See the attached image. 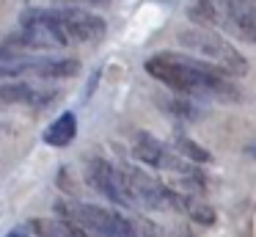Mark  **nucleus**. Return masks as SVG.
<instances>
[{"label": "nucleus", "mask_w": 256, "mask_h": 237, "mask_svg": "<svg viewBox=\"0 0 256 237\" xmlns=\"http://www.w3.org/2000/svg\"><path fill=\"white\" fill-rule=\"evenodd\" d=\"M6 237H28L25 231H12V234H6Z\"/></svg>", "instance_id": "nucleus-14"}, {"label": "nucleus", "mask_w": 256, "mask_h": 237, "mask_svg": "<svg viewBox=\"0 0 256 237\" xmlns=\"http://www.w3.org/2000/svg\"><path fill=\"white\" fill-rule=\"evenodd\" d=\"M86 3H105V0H86Z\"/></svg>", "instance_id": "nucleus-16"}, {"label": "nucleus", "mask_w": 256, "mask_h": 237, "mask_svg": "<svg viewBox=\"0 0 256 237\" xmlns=\"http://www.w3.org/2000/svg\"><path fill=\"white\" fill-rule=\"evenodd\" d=\"M179 237H190V234H188V231H184V229H182V231H179Z\"/></svg>", "instance_id": "nucleus-15"}, {"label": "nucleus", "mask_w": 256, "mask_h": 237, "mask_svg": "<svg viewBox=\"0 0 256 237\" xmlns=\"http://www.w3.org/2000/svg\"><path fill=\"white\" fill-rule=\"evenodd\" d=\"M122 176H124V182H127L130 198H132L135 207H149V209L168 207L171 187L160 185L157 179H152L149 174H144V171H138V168H124Z\"/></svg>", "instance_id": "nucleus-8"}, {"label": "nucleus", "mask_w": 256, "mask_h": 237, "mask_svg": "<svg viewBox=\"0 0 256 237\" xmlns=\"http://www.w3.org/2000/svg\"><path fill=\"white\" fill-rule=\"evenodd\" d=\"M0 102L12 105H47L52 102V91H42L28 83H3L0 86Z\"/></svg>", "instance_id": "nucleus-9"}, {"label": "nucleus", "mask_w": 256, "mask_h": 237, "mask_svg": "<svg viewBox=\"0 0 256 237\" xmlns=\"http://www.w3.org/2000/svg\"><path fill=\"white\" fill-rule=\"evenodd\" d=\"M86 182L94 187L100 196H105L108 201L118 204V207H135L130 198L127 182H124L122 171L116 165H110L102 157H88L86 160Z\"/></svg>", "instance_id": "nucleus-5"}, {"label": "nucleus", "mask_w": 256, "mask_h": 237, "mask_svg": "<svg viewBox=\"0 0 256 237\" xmlns=\"http://www.w3.org/2000/svg\"><path fill=\"white\" fill-rule=\"evenodd\" d=\"M105 36V20L80 9H28L22 33L0 47V58L20 61L28 50H61L69 44H91Z\"/></svg>", "instance_id": "nucleus-1"}, {"label": "nucleus", "mask_w": 256, "mask_h": 237, "mask_svg": "<svg viewBox=\"0 0 256 237\" xmlns=\"http://www.w3.org/2000/svg\"><path fill=\"white\" fill-rule=\"evenodd\" d=\"M162 105H166V108H171V113L184 116V119H193V116H196V108L190 102H184V99H182V102H179V99H171V102H162Z\"/></svg>", "instance_id": "nucleus-13"}, {"label": "nucleus", "mask_w": 256, "mask_h": 237, "mask_svg": "<svg viewBox=\"0 0 256 237\" xmlns=\"http://www.w3.org/2000/svg\"><path fill=\"white\" fill-rule=\"evenodd\" d=\"M146 72L154 80L166 83L168 88L188 97H210L220 102H237L240 91L228 75L220 69L193 58V55H179V53H157L146 61Z\"/></svg>", "instance_id": "nucleus-2"}, {"label": "nucleus", "mask_w": 256, "mask_h": 237, "mask_svg": "<svg viewBox=\"0 0 256 237\" xmlns=\"http://www.w3.org/2000/svg\"><path fill=\"white\" fill-rule=\"evenodd\" d=\"M176 149L182 154H188L190 160H196V163H206V160H210V152L201 149V146H196L190 138H176Z\"/></svg>", "instance_id": "nucleus-12"}, {"label": "nucleus", "mask_w": 256, "mask_h": 237, "mask_svg": "<svg viewBox=\"0 0 256 237\" xmlns=\"http://www.w3.org/2000/svg\"><path fill=\"white\" fill-rule=\"evenodd\" d=\"M58 212H61L64 220H72L80 229L91 231L96 237H138V226L127 215L116 212V209L80 204V201H69V204L61 201L58 204Z\"/></svg>", "instance_id": "nucleus-4"}, {"label": "nucleus", "mask_w": 256, "mask_h": 237, "mask_svg": "<svg viewBox=\"0 0 256 237\" xmlns=\"http://www.w3.org/2000/svg\"><path fill=\"white\" fill-rule=\"evenodd\" d=\"M168 207H179V209H184V212H188L190 218L196 220V223H201V226H212V223H215V212H212L210 204L198 201V198H190V196H184V193L171 190Z\"/></svg>", "instance_id": "nucleus-11"}, {"label": "nucleus", "mask_w": 256, "mask_h": 237, "mask_svg": "<svg viewBox=\"0 0 256 237\" xmlns=\"http://www.w3.org/2000/svg\"><path fill=\"white\" fill-rule=\"evenodd\" d=\"M74 135H78V119H74V113H61L44 130V143L61 149V146H69L74 141Z\"/></svg>", "instance_id": "nucleus-10"}, {"label": "nucleus", "mask_w": 256, "mask_h": 237, "mask_svg": "<svg viewBox=\"0 0 256 237\" xmlns=\"http://www.w3.org/2000/svg\"><path fill=\"white\" fill-rule=\"evenodd\" d=\"M218 25L228 28L237 39L256 44V0H212Z\"/></svg>", "instance_id": "nucleus-7"}, {"label": "nucleus", "mask_w": 256, "mask_h": 237, "mask_svg": "<svg viewBox=\"0 0 256 237\" xmlns=\"http://www.w3.org/2000/svg\"><path fill=\"white\" fill-rule=\"evenodd\" d=\"M132 154L135 160H140L144 165H152V168H166V171H174L179 174L182 179H190L193 185H201V176L190 168L184 160L174 157L166 146H162L157 138H152L149 132H138L135 135V143H132Z\"/></svg>", "instance_id": "nucleus-6"}, {"label": "nucleus", "mask_w": 256, "mask_h": 237, "mask_svg": "<svg viewBox=\"0 0 256 237\" xmlns=\"http://www.w3.org/2000/svg\"><path fill=\"white\" fill-rule=\"evenodd\" d=\"M179 44L198 55V61L220 69L223 75L237 77V75H245V72H248V61L240 55V50L232 47L226 39L218 36L210 28H190V31H182L179 33Z\"/></svg>", "instance_id": "nucleus-3"}]
</instances>
